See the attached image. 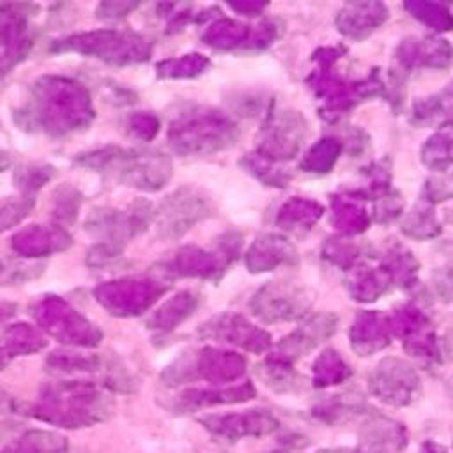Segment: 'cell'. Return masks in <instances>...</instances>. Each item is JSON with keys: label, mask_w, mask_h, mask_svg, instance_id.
I'll return each instance as SVG.
<instances>
[{"label": "cell", "mask_w": 453, "mask_h": 453, "mask_svg": "<svg viewBox=\"0 0 453 453\" xmlns=\"http://www.w3.org/2000/svg\"><path fill=\"white\" fill-rule=\"evenodd\" d=\"M14 120L23 129L62 136L85 129L94 120V106L81 83L42 76L32 85L28 103L14 111Z\"/></svg>", "instance_id": "6da1fadb"}, {"label": "cell", "mask_w": 453, "mask_h": 453, "mask_svg": "<svg viewBox=\"0 0 453 453\" xmlns=\"http://www.w3.org/2000/svg\"><path fill=\"white\" fill-rule=\"evenodd\" d=\"M74 163L117 184L149 193L159 191L172 177L170 157L150 149L106 145L76 154Z\"/></svg>", "instance_id": "7a4b0ae2"}, {"label": "cell", "mask_w": 453, "mask_h": 453, "mask_svg": "<svg viewBox=\"0 0 453 453\" xmlns=\"http://www.w3.org/2000/svg\"><path fill=\"white\" fill-rule=\"evenodd\" d=\"M111 405V398L97 384L67 380L44 386L37 403L27 412L57 426L80 428L103 421L110 414Z\"/></svg>", "instance_id": "3957f363"}, {"label": "cell", "mask_w": 453, "mask_h": 453, "mask_svg": "<svg viewBox=\"0 0 453 453\" xmlns=\"http://www.w3.org/2000/svg\"><path fill=\"white\" fill-rule=\"evenodd\" d=\"M239 136L232 119L218 111H188L175 119L168 129V140L180 156H203L223 150Z\"/></svg>", "instance_id": "277c9868"}, {"label": "cell", "mask_w": 453, "mask_h": 453, "mask_svg": "<svg viewBox=\"0 0 453 453\" xmlns=\"http://www.w3.org/2000/svg\"><path fill=\"white\" fill-rule=\"evenodd\" d=\"M51 51H74L113 65H127L147 60L150 57V42L133 32L94 30L55 41Z\"/></svg>", "instance_id": "5b68a950"}, {"label": "cell", "mask_w": 453, "mask_h": 453, "mask_svg": "<svg viewBox=\"0 0 453 453\" xmlns=\"http://www.w3.org/2000/svg\"><path fill=\"white\" fill-rule=\"evenodd\" d=\"M216 205L207 191L186 184L166 195L156 207V230L157 235L168 241L180 239L196 223L214 216Z\"/></svg>", "instance_id": "8992f818"}, {"label": "cell", "mask_w": 453, "mask_h": 453, "mask_svg": "<svg viewBox=\"0 0 453 453\" xmlns=\"http://www.w3.org/2000/svg\"><path fill=\"white\" fill-rule=\"evenodd\" d=\"M244 357L239 354L205 347L196 352L182 354L179 359L166 366L161 379L170 386L195 379H205L212 384H225L239 379L244 373Z\"/></svg>", "instance_id": "52a82bcc"}, {"label": "cell", "mask_w": 453, "mask_h": 453, "mask_svg": "<svg viewBox=\"0 0 453 453\" xmlns=\"http://www.w3.org/2000/svg\"><path fill=\"white\" fill-rule=\"evenodd\" d=\"M156 209L147 200H136L127 209L96 207L85 219V230L97 239V244H106L122 250L124 244L143 234L154 221Z\"/></svg>", "instance_id": "ba28073f"}, {"label": "cell", "mask_w": 453, "mask_h": 453, "mask_svg": "<svg viewBox=\"0 0 453 453\" xmlns=\"http://www.w3.org/2000/svg\"><path fill=\"white\" fill-rule=\"evenodd\" d=\"M34 317L58 342L80 347H96L101 342V331L57 296L42 299Z\"/></svg>", "instance_id": "9c48e42d"}, {"label": "cell", "mask_w": 453, "mask_h": 453, "mask_svg": "<svg viewBox=\"0 0 453 453\" xmlns=\"http://www.w3.org/2000/svg\"><path fill=\"white\" fill-rule=\"evenodd\" d=\"M166 285L143 278H124L99 285L94 294L97 303L113 315L131 317L150 308L159 296L166 292Z\"/></svg>", "instance_id": "30bf717a"}, {"label": "cell", "mask_w": 453, "mask_h": 453, "mask_svg": "<svg viewBox=\"0 0 453 453\" xmlns=\"http://www.w3.org/2000/svg\"><path fill=\"white\" fill-rule=\"evenodd\" d=\"M241 248V237L234 232L225 234L219 241V248L211 253L196 246H184L165 262V273L172 276L191 278H212L221 273L232 260H235Z\"/></svg>", "instance_id": "8fae6325"}, {"label": "cell", "mask_w": 453, "mask_h": 453, "mask_svg": "<svg viewBox=\"0 0 453 453\" xmlns=\"http://www.w3.org/2000/svg\"><path fill=\"white\" fill-rule=\"evenodd\" d=\"M251 311L264 322L292 320L308 308L306 294L287 281H271L258 288L250 301Z\"/></svg>", "instance_id": "7c38bea8"}, {"label": "cell", "mask_w": 453, "mask_h": 453, "mask_svg": "<svg viewBox=\"0 0 453 453\" xmlns=\"http://www.w3.org/2000/svg\"><path fill=\"white\" fill-rule=\"evenodd\" d=\"M304 124L299 115L292 111H281L269 119L264 127V138L258 154L269 161L290 159L299 150Z\"/></svg>", "instance_id": "4fadbf2b"}, {"label": "cell", "mask_w": 453, "mask_h": 453, "mask_svg": "<svg viewBox=\"0 0 453 453\" xmlns=\"http://www.w3.org/2000/svg\"><path fill=\"white\" fill-rule=\"evenodd\" d=\"M203 426L226 441H237L246 435H264L276 428L274 418L264 409L232 414H209L202 418Z\"/></svg>", "instance_id": "5bb4252c"}, {"label": "cell", "mask_w": 453, "mask_h": 453, "mask_svg": "<svg viewBox=\"0 0 453 453\" xmlns=\"http://www.w3.org/2000/svg\"><path fill=\"white\" fill-rule=\"evenodd\" d=\"M203 338L221 340L242 347L244 350L262 352L269 347V334L241 315H221L200 327Z\"/></svg>", "instance_id": "9a60e30c"}, {"label": "cell", "mask_w": 453, "mask_h": 453, "mask_svg": "<svg viewBox=\"0 0 453 453\" xmlns=\"http://www.w3.org/2000/svg\"><path fill=\"white\" fill-rule=\"evenodd\" d=\"M71 244V237L62 226H44V225H28L19 230L11 239L12 250L19 257L37 258L51 255L53 251L67 250Z\"/></svg>", "instance_id": "2e32d148"}, {"label": "cell", "mask_w": 453, "mask_h": 453, "mask_svg": "<svg viewBox=\"0 0 453 453\" xmlns=\"http://www.w3.org/2000/svg\"><path fill=\"white\" fill-rule=\"evenodd\" d=\"M0 76L19 64L32 48V32L23 16L0 12Z\"/></svg>", "instance_id": "e0dca14e"}, {"label": "cell", "mask_w": 453, "mask_h": 453, "mask_svg": "<svg viewBox=\"0 0 453 453\" xmlns=\"http://www.w3.org/2000/svg\"><path fill=\"white\" fill-rule=\"evenodd\" d=\"M253 395L255 389L251 384H239L234 388L221 389H186L180 395H177V398H173L172 409L179 412H188L219 403H239L253 398Z\"/></svg>", "instance_id": "ac0fdd59"}, {"label": "cell", "mask_w": 453, "mask_h": 453, "mask_svg": "<svg viewBox=\"0 0 453 453\" xmlns=\"http://www.w3.org/2000/svg\"><path fill=\"white\" fill-rule=\"evenodd\" d=\"M296 260V251L287 239L273 234L257 237L246 253V265L251 273L273 271L281 264H290Z\"/></svg>", "instance_id": "d6986e66"}, {"label": "cell", "mask_w": 453, "mask_h": 453, "mask_svg": "<svg viewBox=\"0 0 453 453\" xmlns=\"http://www.w3.org/2000/svg\"><path fill=\"white\" fill-rule=\"evenodd\" d=\"M198 294L193 290H182L163 306L154 311V315L147 320V327L156 329L159 333H170L173 331L180 322H184L189 315L195 313L198 306Z\"/></svg>", "instance_id": "ffe728a7"}, {"label": "cell", "mask_w": 453, "mask_h": 453, "mask_svg": "<svg viewBox=\"0 0 453 453\" xmlns=\"http://www.w3.org/2000/svg\"><path fill=\"white\" fill-rule=\"evenodd\" d=\"M386 7L380 4H350L338 16V27L349 37H363L386 19Z\"/></svg>", "instance_id": "44dd1931"}, {"label": "cell", "mask_w": 453, "mask_h": 453, "mask_svg": "<svg viewBox=\"0 0 453 453\" xmlns=\"http://www.w3.org/2000/svg\"><path fill=\"white\" fill-rule=\"evenodd\" d=\"M0 345L9 357L11 356H27V354H34V352H39L41 349H44L46 340L30 324H14V326H9L0 334Z\"/></svg>", "instance_id": "7402d4cb"}, {"label": "cell", "mask_w": 453, "mask_h": 453, "mask_svg": "<svg viewBox=\"0 0 453 453\" xmlns=\"http://www.w3.org/2000/svg\"><path fill=\"white\" fill-rule=\"evenodd\" d=\"M9 453H65V437L48 430H28L4 446Z\"/></svg>", "instance_id": "603a6c76"}, {"label": "cell", "mask_w": 453, "mask_h": 453, "mask_svg": "<svg viewBox=\"0 0 453 453\" xmlns=\"http://www.w3.org/2000/svg\"><path fill=\"white\" fill-rule=\"evenodd\" d=\"M251 28L239 21L223 18L209 27L203 34V42L216 50H234L251 41Z\"/></svg>", "instance_id": "cb8c5ba5"}, {"label": "cell", "mask_w": 453, "mask_h": 453, "mask_svg": "<svg viewBox=\"0 0 453 453\" xmlns=\"http://www.w3.org/2000/svg\"><path fill=\"white\" fill-rule=\"evenodd\" d=\"M331 329H333V326L327 322V319H324V317L313 319L308 324H304L303 327H299L297 331H294L290 336H287L280 343V349L285 354L304 352L310 347H313L317 342H320L322 336H327Z\"/></svg>", "instance_id": "d4e9b609"}, {"label": "cell", "mask_w": 453, "mask_h": 453, "mask_svg": "<svg viewBox=\"0 0 453 453\" xmlns=\"http://www.w3.org/2000/svg\"><path fill=\"white\" fill-rule=\"evenodd\" d=\"M209 58L200 53L182 55L179 58L161 60L156 69L159 78H195L209 67Z\"/></svg>", "instance_id": "484cf974"}, {"label": "cell", "mask_w": 453, "mask_h": 453, "mask_svg": "<svg viewBox=\"0 0 453 453\" xmlns=\"http://www.w3.org/2000/svg\"><path fill=\"white\" fill-rule=\"evenodd\" d=\"M319 216H320V207H317L313 202L294 198L280 209L278 225L287 230L310 228L308 225H313Z\"/></svg>", "instance_id": "4316f807"}, {"label": "cell", "mask_w": 453, "mask_h": 453, "mask_svg": "<svg viewBox=\"0 0 453 453\" xmlns=\"http://www.w3.org/2000/svg\"><path fill=\"white\" fill-rule=\"evenodd\" d=\"M48 368L55 372H97L103 368V359L97 354H80V352H51L46 359Z\"/></svg>", "instance_id": "83f0119b"}, {"label": "cell", "mask_w": 453, "mask_h": 453, "mask_svg": "<svg viewBox=\"0 0 453 453\" xmlns=\"http://www.w3.org/2000/svg\"><path fill=\"white\" fill-rule=\"evenodd\" d=\"M80 205H81V193L76 188L69 184H62L60 188H57L53 195V207H51V216L57 226L64 228L74 223Z\"/></svg>", "instance_id": "f1b7e54d"}, {"label": "cell", "mask_w": 453, "mask_h": 453, "mask_svg": "<svg viewBox=\"0 0 453 453\" xmlns=\"http://www.w3.org/2000/svg\"><path fill=\"white\" fill-rule=\"evenodd\" d=\"M55 175V168L46 163H27L14 172L12 182L21 195H30L41 189Z\"/></svg>", "instance_id": "f546056e"}, {"label": "cell", "mask_w": 453, "mask_h": 453, "mask_svg": "<svg viewBox=\"0 0 453 453\" xmlns=\"http://www.w3.org/2000/svg\"><path fill=\"white\" fill-rule=\"evenodd\" d=\"M34 207V198L30 195L9 196L0 200V232L18 225Z\"/></svg>", "instance_id": "4dcf8cb0"}, {"label": "cell", "mask_w": 453, "mask_h": 453, "mask_svg": "<svg viewBox=\"0 0 453 453\" xmlns=\"http://www.w3.org/2000/svg\"><path fill=\"white\" fill-rule=\"evenodd\" d=\"M338 152V145L333 140H320L306 156L303 161V166L308 168V172H327V168L333 165Z\"/></svg>", "instance_id": "1f68e13d"}, {"label": "cell", "mask_w": 453, "mask_h": 453, "mask_svg": "<svg viewBox=\"0 0 453 453\" xmlns=\"http://www.w3.org/2000/svg\"><path fill=\"white\" fill-rule=\"evenodd\" d=\"M271 163L273 161L262 157L260 154H250V156L246 154V157L242 159V165L246 166V170L255 173L260 180H264V182H267L271 186H285L287 177L281 172L274 170L271 166Z\"/></svg>", "instance_id": "d6a6232c"}, {"label": "cell", "mask_w": 453, "mask_h": 453, "mask_svg": "<svg viewBox=\"0 0 453 453\" xmlns=\"http://www.w3.org/2000/svg\"><path fill=\"white\" fill-rule=\"evenodd\" d=\"M423 159H426L428 165L434 166H446L448 163L453 161V138L441 134L434 140H428L426 149H423Z\"/></svg>", "instance_id": "836d02e7"}, {"label": "cell", "mask_w": 453, "mask_h": 453, "mask_svg": "<svg viewBox=\"0 0 453 453\" xmlns=\"http://www.w3.org/2000/svg\"><path fill=\"white\" fill-rule=\"evenodd\" d=\"M127 129L133 136L149 142L159 131V119L150 111H136L127 119Z\"/></svg>", "instance_id": "e575fe53"}, {"label": "cell", "mask_w": 453, "mask_h": 453, "mask_svg": "<svg viewBox=\"0 0 453 453\" xmlns=\"http://www.w3.org/2000/svg\"><path fill=\"white\" fill-rule=\"evenodd\" d=\"M140 4L136 2H103L97 7V18L101 19H117L127 16Z\"/></svg>", "instance_id": "d590c367"}, {"label": "cell", "mask_w": 453, "mask_h": 453, "mask_svg": "<svg viewBox=\"0 0 453 453\" xmlns=\"http://www.w3.org/2000/svg\"><path fill=\"white\" fill-rule=\"evenodd\" d=\"M230 7L234 9V11H239V12H242V14H250V16H253V14H257L260 9H264L265 7V4H255V2H234V4H230Z\"/></svg>", "instance_id": "8d00e7d4"}, {"label": "cell", "mask_w": 453, "mask_h": 453, "mask_svg": "<svg viewBox=\"0 0 453 453\" xmlns=\"http://www.w3.org/2000/svg\"><path fill=\"white\" fill-rule=\"evenodd\" d=\"M12 409V402L5 391L0 389V412H9Z\"/></svg>", "instance_id": "74e56055"}, {"label": "cell", "mask_w": 453, "mask_h": 453, "mask_svg": "<svg viewBox=\"0 0 453 453\" xmlns=\"http://www.w3.org/2000/svg\"><path fill=\"white\" fill-rule=\"evenodd\" d=\"M12 165V156L5 150H0V172L7 170Z\"/></svg>", "instance_id": "f35d334b"}, {"label": "cell", "mask_w": 453, "mask_h": 453, "mask_svg": "<svg viewBox=\"0 0 453 453\" xmlns=\"http://www.w3.org/2000/svg\"><path fill=\"white\" fill-rule=\"evenodd\" d=\"M14 311H12V306L11 304H0V320L11 317Z\"/></svg>", "instance_id": "ab89813d"}, {"label": "cell", "mask_w": 453, "mask_h": 453, "mask_svg": "<svg viewBox=\"0 0 453 453\" xmlns=\"http://www.w3.org/2000/svg\"><path fill=\"white\" fill-rule=\"evenodd\" d=\"M7 361H9V356L4 352V349H2V345H0V370L7 365Z\"/></svg>", "instance_id": "60d3db41"}, {"label": "cell", "mask_w": 453, "mask_h": 453, "mask_svg": "<svg viewBox=\"0 0 453 453\" xmlns=\"http://www.w3.org/2000/svg\"><path fill=\"white\" fill-rule=\"evenodd\" d=\"M0 453H9V451H5V449H4V448H2V449H0Z\"/></svg>", "instance_id": "b9f144b4"}]
</instances>
